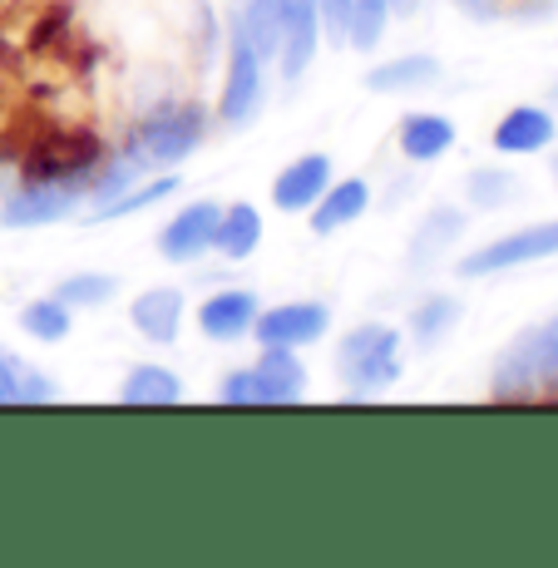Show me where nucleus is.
I'll list each match as a JSON object with an SVG mask.
<instances>
[{
  "label": "nucleus",
  "instance_id": "obj_1",
  "mask_svg": "<svg viewBox=\"0 0 558 568\" xmlns=\"http://www.w3.org/2000/svg\"><path fill=\"white\" fill-rule=\"evenodd\" d=\"M539 396H558V322L524 332L495 366V400Z\"/></svg>",
  "mask_w": 558,
  "mask_h": 568
},
{
  "label": "nucleus",
  "instance_id": "obj_2",
  "mask_svg": "<svg viewBox=\"0 0 558 568\" xmlns=\"http://www.w3.org/2000/svg\"><path fill=\"white\" fill-rule=\"evenodd\" d=\"M336 371L352 381L356 390L390 386L400 376V336L390 326H356L342 346H336Z\"/></svg>",
  "mask_w": 558,
  "mask_h": 568
},
{
  "label": "nucleus",
  "instance_id": "obj_3",
  "mask_svg": "<svg viewBox=\"0 0 558 568\" xmlns=\"http://www.w3.org/2000/svg\"><path fill=\"white\" fill-rule=\"evenodd\" d=\"M207 134V114L199 104H163L159 114H149L134 134V154L144 163H179L203 144Z\"/></svg>",
  "mask_w": 558,
  "mask_h": 568
},
{
  "label": "nucleus",
  "instance_id": "obj_4",
  "mask_svg": "<svg viewBox=\"0 0 558 568\" xmlns=\"http://www.w3.org/2000/svg\"><path fill=\"white\" fill-rule=\"evenodd\" d=\"M558 253V223H539V227H524V233H509L499 243H489L485 253L459 262V277H489V272H505L519 267V262H539Z\"/></svg>",
  "mask_w": 558,
  "mask_h": 568
},
{
  "label": "nucleus",
  "instance_id": "obj_5",
  "mask_svg": "<svg viewBox=\"0 0 558 568\" xmlns=\"http://www.w3.org/2000/svg\"><path fill=\"white\" fill-rule=\"evenodd\" d=\"M80 189L70 183H20V189L6 193V207H0V223L6 227H45V223H60L64 213L74 207Z\"/></svg>",
  "mask_w": 558,
  "mask_h": 568
},
{
  "label": "nucleus",
  "instance_id": "obj_6",
  "mask_svg": "<svg viewBox=\"0 0 558 568\" xmlns=\"http://www.w3.org/2000/svg\"><path fill=\"white\" fill-rule=\"evenodd\" d=\"M326 307L316 302H287V307H272V312H257L253 322V336L262 346H306L326 332Z\"/></svg>",
  "mask_w": 558,
  "mask_h": 568
},
{
  "label": "nucleus",
  "instance_id": "obj_7",
  "mask_svg": "<svg viewBox=\"0 0 558 568\" xmlns=\"http://www.w3.org/2000/svg\"><path fill=\"white\" fill-rule=\"evenodd\" d=\"M262 100V60L233 30V64H227V90H223V119L227 124H247Z\"/></svg>",
  "mask_w": 558,
  "mask_h": 568
},
{
  "label": "nucleus",
  "instance_id": "obj_8",
  "mask_svg": "<svg viewBox=\"0 0 558 568\" xmlns=\"http://www.w3.org/2000/svg\"><path fill=\"white\" fill-rule=\"evenodd\" d=\"M217 217H223V207H213V203H193V207H183V213H173V223L163 227V257L193 262L203 247H213Z\"/></svg>",
  "mask_w": 558,
  "mask_h": 568
},
{
  "label": "nucleus",
  "instance_id": "obj_9",
  "mask_svg": "<svg viewBox=\"0 0 558 568\" xmlns=\"http://www.w3.org/2000/svg\"><path fill=\"white\" fill-rule=\"evenodd\" d=\"M253 381H257L262 406H292L306 390V376H302L297 356H292V346H267L262 362L253 366Z\"/></svg>",
  "mask_w": 558,
  "mask_h": 568
},
{
  "label": "nucleus",
  "instance_id": "obj_10",
  "mask_svg": "<svg viewBox=\"0 0 558 568\" xmlns=\"http://www.w3.org/2000/svg\"><path fill=\"white\" fill-rule=\"evenodd\" d=\"M282 16V70L287 74H302L312 64V50H316V0H272Z\"/></svg>",
  "mask_w": 558,
  "mask_h": 568
},
{
  "label": "nucleus",
  "instance_id": "obj_11",
  "mask_svg": "<svg viewBox=\"0 0 558 568\" xmlns=\"http://www.w3.org/2000/svg\"><path fill=\"white\" fill-rule=\"evenodd\" d=\"M326 179H332V159L306 154V159L292 163V169L277 173V183H272V203L292 207V213H297V207H312L326 193Z\"/></svg>",
  "mask_w": 558,
  "mask_h": 568
},
{
  "label": "nucleus",
  "instance_id": "obj_12",
  "mask_svg": "<svg viewBox=\"0 0 558 568\" xmlns=\"http://www.w3.org/2000/svg\"><path fill=\"white\" fill-rule=\"evenodd\" d=\"M253 322H257V297L253 292H237V287L207 297L203 312H199V326L213 336V342H237V336L253 332Z\"/></svg>",
  "mask_w": 558,
  "mask_h": 568
},
{
  "label": "nucleus",
  "instance_id": "obj_13",
  "mask_svg": "<svg viewBox=\"0 0 558 568\" xmlns=\"http://www.w3.org/2000/svg\"><path fill=\"white\" fill-rule=\"evenodd\" d=\"M549 139H554V119L544 114V109H514V114H505L495 129L499 154H539Z\"/></svg>",
  "mask_w": 558,
  "mask_h": 568
},
{
  "label": "nucleus",
  "instance_id": "obj_14",
  "mask_svg": "<svg viewBox=\"0 0 558 568\" xmlns=\"http://www.w3.org/2000/svg\"><path fill=\"white\" fill-rule=\"evenodd\" d=\"M134 326L149 336V342H173L179 336V322H183V292L179 287H153L134 302Z\"/></svg>",
  "mask_w": 558,
  "mask_h": 568
},
{
  "label": "nucleus",
  "instance_id": "obj_15",
  "mask_svg": "<svg viewBox=\"0 0 558 568\" xmlns=\"http://www.w3.org/2000/svg\"><path fill=\"white\" fill-rule=\"evenodd\" d=\"M450 144H455V124L440 114H410L406 124H400V149H406V159H415V163L440 159Z\"/></svg>",
  "mask_w": 558,
  "mask_h": 568
},
{
  "label": "nucleus",
  "instance_id": "obj_16",
  "mask_svg": "<svg viewBox=\"0 0 558 568\" xmlns=\"http://www.w3.org/2000/svg\"><path fill=\"white\" fill-rule=\"evenodd\" d=\"M440 80V64L430 54H406V60H390V64H376L366 74V84L376 94H400V90H420V84Z\"/></svg>",
  "mask_w": 558,
  "mask_h": 568
},
{
  "label": "nucleus",
  "instance_id": "obj_17",
  "mask_svg": "<svg viewBox=\"0 0 558 568\" xmlns=\"http://www.w3.org/2000/svg\"><path fill=\"white\" fill-rule=\"evenodd\" d=\"M257 243H262V213H257V207L237 203V207H227V213L217 217L213 247H217L223 257H247Z\"/></svg>",
  "mask_w": 558,
  "mask_h": 568
},
{
  "label": "nucleus",
  "instance_id": "obj_18",
  "mask_svg": "<svg viewBox=\"0 0 558 568\" xmlns=\"http://www.w3.org/2000/svg\"><path fill=\"white\" fill-rule=\"evenodd\" d=\"M179 396H183L179 376H173V371H163V366H139L134 376L124 381V390H119V400H124V406H173Z\"/></svg>",
  "mask_w": 558,
  "mask_h": 568
},
{
  "label": "nucleus",
  "instance_id": "obj_19",
  "mask_svg": "<svg viewBox=\"0 0 558 568\" xmlns=\"http://www.w3.org/2000/svg\"><path fill=\"white\" fill-rule=\"evenodd\" d=\"M366 203H371L366 183H336L322 199V207L312 213V233H336V227H346L352 217L366 213Z\"/></svg>",
  "mask_w": 558,
  "mask_h": 568
},
{
  "label": "nucleus",
  "instance_id": "obj_20",
  "mask_svg": "<svg viewBox=\"0 0 558 568\" xmlns=\"http://www.w3.org/2000/svg\"><path fill=\"white\" fill-rule=\"evenodd\" d=\"M233 30L257 50V60H267V54L282 50V16H277V6H272V0H253V6L237 16Z\"/></svg>",
  "mask_w": 558,
  "mask_h": 568
},
{
  "label": "nucleus",
  "instance_id": "obj_21",
  "mask_svg": "<svg viewBox=\"0 0 558 568\" xmlns=\"http://www.w3.org/2000/svg\"><path fill=\"white\" fill-rule=\"evenodd\" d=\"M459 233H465V217H459V213H450V207L430 213L420 223V233H415V243H410V267H430L435 253H445Z\"/></svg>",
  "mask_w": 558,
  "mask_h": 568
},
{
  "label": "nucleus",
  "instance_id": "obj_22",
  "mask_svg": "<svg viewBox=\"0 0 558 568\" xmlns=\"http://www.w3.org/2000/svg\"><path fill=\"white\" fill-rule=\"evenodd\" d=\"M386 10L390 0H352L346 6V40L356 50H371L381 40V30H386Z\"/></svg>",
  "mask_w": 558,
  "mask_h": 568
},
{
  "label": "nucleus",
  "instance_id": "obj_23",
  "mask_svg": "<svg viewBox=\"0 0 558 568\" xmlns=\"http://www.w3.org/2000/svg\"><path fill=\"white\" fill-rule=\"evenodd\" d=\"M114 292H119L114 277H104V272H80V277H64L60 287H54V297H60L64 307H104Z\"/></svg>",
  "mask_w": 558,
  "mask_h": 568
},
{
  "label": "nucleus",
  "instance_id": "obj_24",
  "mask_svg": "<svg viewBox=\"0 0 558 568\" xmlns=\"http://www.w3.org/2000/svg\"><path fill=\"white\" fill-rule=\"evenodd\" d=\"M20 326H26L35 342H64V332H70V307H64L60 297L30 302V307L20 312Z\"/></svg>",
  "mask_w": 558,
  "mask_h": 568
},
{
  "label": "nucleus",
  "instance_id": "obj_25",
  "mask_svg": "<svg viewBox=\"0 0 558 568\" xmlns=\"http://www.w3.org/2000/svg\"><path fill=\"white\" fill-rule=\"evenodd\" d=\"M455 322H459V302L455 297H430L420 312L410 316V332H415V342L420 346H435Z\"/></svg>",
  "mask_w": 558,
  "mask_h": 568
},
{
  "label": "nucleus",
  "instance_id": "obj_26",
  "mask_svg": "<svg viewBox=\"0 0 558 568\" xmlns=\"http://www.w3.org/2000/svg\"><path fill=\"white\" fill-rule=\"evenodd\" d=\"M169 193H179V179H153L144 183V189H134V193H119V199H109L104 203V213H94V223H109V217H129V213H139V207H149V203H163Z\"/></svg>",
  "mask_w": 558,
  "mask_h": 568
},
{
  "label": "nucleus",
  "instance_id": "obj_27",
  "mask_svg": "<svg viewBox=\"0 0 558 568\" xmlns=\"http://www.w3.org/2000/svg\"><path fill=\"white\" fill-rule=\"evenodd\" d=\"M465 189H469V199H475V203H499V199H505V193H509V173H499V169H479V173H469V183H465Z\"/></svg>",
  "mask_w": 558,
  "mask_h": 568
},
{
  "label": "nucleus",
  "instance_id": "obj_28",
  "mask_svg": "<svg viewBox=\"0 0 558 568\" xmlns=\"http://www.w3.org/2000/svg\"><path fill=\"white\" fill-rule=\"evenodd\" d=\"M223 400H227V406H262L253 371H237V376H227L223 381Z\"/></svg>",
  "mask_w": 558,
  "mask_h": 568
},
{
  "label": "nucleus",
  "instance_id": "obj_29",
  "mask_svg": "<svg viewBox=\"0 0 558 568\" xmlns=\"http://www.w3.org/2000/svg\"><path fill=\"white\" fill-rule=\"evenodd\" d=\"M346 6H352V0H322V6H316V10H322V20L336 30V36H346Z\"/></svg>",
  "mask_w": 558,
  "mask_h": 568
},
{
  "label": "nucleus",
  "instance_id": "obj_30",
  "mask_svg": "<svg viewBox=\"0 0 558 568\" xmlns=\"http://www.w3.org/2000/svg\"><path fill=\"white\" fill-rule=\"evenodd\" d=\"M465 16H475V20H495L499 10H505V0H455Z\"/></svg>",
  "mask_w": 558,
  "mask_h": 568
},
{
  "label": "nucleus",
  "instance_id": "obj_31",
  "mask_svg": "<svg viewBox=\"0 0 558 568\" xmlns=\"http://www.w3.org/2000/svg\"><path fill=\"white\" fill-rule=\"evenodd\" d=\"M10 400H16V376L0 366V406H10Z\"/></svg>",
  "mask_w": 558,
  "mask_h": 568
},
{
  "label": "nucleus",
  "instance_id": "obj_32",
  "mask_svg": "<svg viewBox=\"0 0 558 568\" xmlns=\"http://www.w3.org/2000/svg\"><path fill=\"white\" fill-rule=\"evenodd\" d=\"M390 6H396L400 16H415V6H420V0H390Z\"/></svg>",
  "mask_w": 558,
  "mask_h": 568
},
{
  "label": "nucleus",
  "instance_id": "obj_33",
  "mask_svg": "<svg viewBox=\"0 0 558 568\" xmlns=\"http://www.w3.org/2000/svg\"><path fill=\"white\" fill-rule=\"evenodd\" d=\"M554 173H558V163H554Z\"/></svg>",
  "mask_w": 558,
  "mask_h": 568
},
{
  "label": "nucleus",
  "instance_id": "obj_34",
  "mask_svg": "<svg viewBox=\"0 0 558 568\" xmlns=\"http://www.w3.org/2000/svg\"><path fill=\"white\" fill-rule=\"evenodd\" d=\"M554 94H558V90H554Z\"/></svg>",
  "mask_w": 558,
  "mask_h": 568
}]
</instances>
